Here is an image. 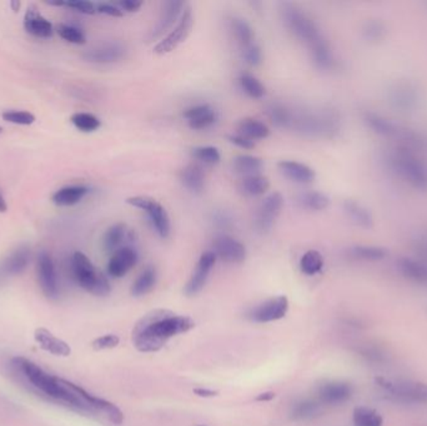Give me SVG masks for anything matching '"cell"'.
Segmentation results:
<instances>
[{
  "label": "cell",
  "instance_id": "c3c4849f",
  "mask_svg": "<svg viewBox=\"0 0 427 426\" xmlns=\"http://www.w3.org/2000/svg\"><path fill=\"white\" fill-rule=\"evenodd\" d=\"M218 119V114L213 108L208 110L205 114L196 118L194 121H188L189 126L194 130H202V129H208L210 126L214 125V123Z\"/></svg>",
  "mask_w": 427,
  "mask_h": 426
},
{
  "label": "cell",
  "instance_id": "6125c7cd",
  "mask_svg": "<svg viewBox=\"0 0 427 426\" xmlns=\"http://www.w3.org/2000/svg\"><path fill=\"white\" fill-rule=\"evenodd\" d=\"M10 6H12L14 12H18L19 8H20V1H12Z\"/></svg>",
  "mask_w": 427,
  "mask_h": 426
},
{
  "label": "cell",
  "instance_id": "680465c9",
  "mask_svg": "<svg viewBox=\"0 0 427 426\" xmlns=\"http://www.w3.org/2000/svg\"><path fill=\"white\" fill-rule=\"evenodd\" d=\"M194 394L200 396V397H214V396L218 395L219 393L213 390V389H208V388H196V389H194Z\"/></svg>",
  "mask_w": 427,
  "mask_h": 426
},
{
  "label": "cell",
  "instance_id": "d6a6232c",
  "mask_svg": "<svg viewBox=\"0 0 427 426\" xmlns=\"http://www.w3.org/2000/svg\"><path fill=\"white\" fill-rule=\"evenodd\" d=\"M269 188H270V181L267 176L260 174L244 176L239 186L241 192L248 197H261L267 194Z\"/></svg>",
  "mask_w": 427,
  "mask_h": 426
},
{
  "label": "cell",
  "instance_id": "e0dca14e",
  "mask_svg": "<svg viewBox=\"0 0 427 426\" xmlns=\"http://www.w3.org/2000/svg\"><path fill=\"white\" fill-rule=\"evenodd\" d=\"M419 89L415 85L403 82L394 85L389 91V102H391L394 108L398 109L400 112H410L417 107L420 100Z\"/></svg>",
  "mask_w": 427,
  "mask_h": 426
},
{
  "label": "cell",
  "instance_id": "6da1fadb",
  "mask_svg": "<svg viewBox=\"0 0 427 426\" xmlns=\"http://www.w3.org/2000/svg\"><path fill=\"white\" fill-rule=\"evenodd\" d=\"M267 114L275 125L291 129L311 138H332L338 132V119L329 110L294 109L280 102L267 108Z\"/></svg>",
  "mask_w": 427,
  "mask_h": 426
},
{
  "label": "cell",
  "instance_id": "be15d7a7",
  "mask_svg": "<svg viewBox=\"0 0 427 426\" xmlns=\"http://www.w3.org/2000/svg\"><path fill=\"white\" fill-rule=\"evenodd\" d=\"M3 132V129H1V128H0V132Z\"/></svg>",
  "mask_w": 427,
  "mask_h": 426
},
{
  "label": "cell",
  "instance_id": "cb8c5ba5",
  "mask_svg": "<svg viewBox=\"0 0 427 426\" xmlns=\"http://www.w3.org/2000/svg\"><path fill=\"white\" fill-rule=\"evenodd\" d=\"M278 168L285 178L297 184H311L316 176L314 169L295 160H281L278 164Z\"/></svg>",
  "mask_w": 427,
  "mask_h": 426
},
{
  "label": "cell",
  "instance_id": "ba28073f",
  "mask_svg": "<svg viewBox=\"0 0 427 426\" xmlns=\"http://www.w3.org/2000/svg\"><path fill=\"white\" fill-rule=\"evenodd\" d=\"M364 123L370 128L375 134L385 137V138H395L403 142V146L412 148L416 145L421 144L420 137L411 132L410 129H405L400 125H396L390 119H387L382 115L376 113H365L364 115Z\"/></svg>",
  "mask_w": 427,
  "mask_h": 426
},
{
  "label": "cell",
  "instance_id": "44dd1931",
  "mask_svg": "<svg viewBox=\"0 0 427 426\" xmlns=\"http://www.w3.org/2000/svg\"><path fill=\"white\" fill-rule=\"evenodd\" d=\"M184 9V1H175V0L164 1L160 17L158 19V23L155 25L154 29L151 31L150 38L151 39H156V38L163 36L165 31L172 29L174 23L181 17Z\"/></svg>",
  "mask_w": 427,
  "mask_h": 426
},
{
  "label": "cell",
  "instance_id": "d590c367",
  "mask_svg": "<svg viewBox=\"0 0 427 426\" xmlns=\"http://www.w3.org/2000/svg\"><path fill=\"white\" fill-rule=\"evenodd\" d=\"M156 284V271L153 266H147L131 287L133 296H144L150 293Z\"/></svg>",
  "mask_w": 427,
  "mask_h": 426
},
{
  "label": "cell",
  "instance_id": "8fae6325",
  "mask_svg": "<svg viewBox=\"0 0 427 426\" xmlns=\"http://www.w3.org/2000/svg\"><path fill=\"white\" fill-rule=\"evenodd\" d=\"M284 206V197L280 192L269 194L267 198L261 201L260 206L256 211L254 227L260 234H267L273 229Z\"/></svg>",
  "mask_w": 427,
  "mask_h": 426
},
{
  "label": "cell",
  "instance_id": "f907efd6",
  "mask_svg": "<svg viewBox=\"0 0 427 426\" xmlns=\"http://www.w3.org/2000/svg\"><path fill=\"white\" fill-rule=\"evenodd\" d=\"M64 6L70 8L73 10L87 15H93L96 13V4L91 1H84V0H73V1H64Z\"/></svg>",
  "mask_w": 427,
  "mask_h": 426
},
{
  "label": "cell",
  "instance_id": "5bb4252c",
  "mask_svg": "<svg viewBox=\"0 0 427 426\" xmlns=\"http://www.w3.org/2000/svg\"><path fill=\"white\" fill-rule=\"evenodd\" d=\"M213 252L216 258L230 264H241L246 258V248L229 235H219L213 243Z\"/></svg>",
  "mask_w": 427,
  "mask_h": 426
},
{
  "label": "cell",
  "instance_id": "52a82bcc",
  "mask_svg": "<svg viewBox=\"0 0 427 426\" xmlns=\"http://www.w3.org/2000/svg\"><path fill=\"white\" fill-rule=\"evenodd\" d=\"M126 203L144 211L148 215L149 222L155 230V233L161 239H167L172 233V222L165 208L155 199L145 195H137L126 199Z\"/></svg>",
  "mask_w": 427,
  "mask_h": 426
},
{
  "label": "cell",
  "instance_id": "60d3db41",
  "mask_svg": "<svg viewBox=\"0 0 427 426\" xmlns=\"http://www.w3.org/2000/svg\"><path fill=\"white\" fill-rule=\"evenodd\" d=\"M70 121L77 129L84 132H95L101 126L99 118L90 113H75L71 115Z\"/></svg>",
  "mask_w": 427,
  "mask_h": 426
},
{
  "label": "cell",
  "instance_id": "e575fe53",
  "mask_svg": "<svg viewBox=\"0 0 427 426\" xmlns=\"http://www.w3.org/2000/svg\"><path fill=\"white\" fill-rule=\"evenodd\" d=\"M262 168H264V162L259 156L239 155L232 160L234 172L244 176L257 175Z\"/></svg>",
  "mask_w": 427,
  "mask_h": 426
},
{
  "label": "cell",
  "instance_id": "1f68e13d",
  "mask_svg": "<svg viewBox=\"0 0 427 426\" xmlns=\"http://www.w3.org/2000/svg\"><path fill=\"white\" fill-rule=\"evenodd\" d=\"M230 28L240 49L246 48L255 43V33L253 26L243 18L235 17L230 20Z\"/></svg>",
  "mask_w": 427,
  "mask_h": 426
},
{
  "label": "cell",
  "instance_id": "94428289",
  "mask_svg": "<svg viewBox=\"0 0 427 426\" xmlns=\"http://www.w3.org/2000/svg\"><path fill=\"white\" fill-rule=\"evenodd\" d=\"M8 211V205H6V201L3 198V195L0 194V213H6Z\"/></svg>",
  "mask_w": 427,
  "mask_h": 426
},
{
  "label": "cell",
  "instance_id": "ee69618b",
  "mask_svg": "<svg viewBox=\"0 0 427 426\" xmlns=\"http://www.w3.org/2000/svg\"><path fill=\"white\" fill-rule=\"evenodd\" d=\"M57 31L60 38L64 39L66 42L73 44H85L87 42V36L84 34V31L74 25L59 24L57 26Z\"/></svg>",
  "mask_w": 427,
  "mask_h": 426
},
{
  "label": "cell",
  "instance_id": "7bdbcfd3",
  "mask_svg": "<svg viewBox=\"0 0 427 426\" xmlns=\"http://www.w3.org/2000/svg\"><path fill=\"white\" fill-rule=\"evenodd\" d=\"M362 34L370 42H380L386 36L385 24L380 19H370L364 25Z\"/></svg>",
  "mask_w": 427,
  "mask_h": 426
},
{
  "label": "cell",
  "instance_id": "7402d4cb",
  "mask_svg": "<svg viewBox=\"0 0 427 426\" xmlns=\"http://www.w3.org/2000/svg\"><path fill=\"white\" fill-rule=\"evenodd\" d=\"M135 239V233L133 229L128 228L124 222H117L107 229L103 236V248L105 252H115L119 249L124 248L126 241H133Z\"/></svg>",
  "mask_w": 427,
  "mask_h": 426
},
{
  "label": "cell",
  "instance_id": "f546056e",
  "mask_svg": "<svg viewBox=\"0 0 427 426\" xmlns=\"http://www.w3.org/2000/svg\"><path fill=\"white\" fill-rule=\"evenodd\" d=\"M398 269L405 277L417 282H427V265L421 260L401 258L398 261Z\"/></svg>",
  "mask_w": 427,
  "mask_h": 426
},
{
  "label": "cell",
  "instance_id": "91938a15",
  "mask_svg": "<svg viewBox=\"0 0 427 426\" xmlns=\"http://www.w3.org/2000/svg\"><path fill=\"white\" fill-rule=\"evenodd\" d=\"M273 399H275V393L273 391H267V393H261L259 395L256 396V402H271Z\"/></svg>",
  "mask_w": 427,
  "mask_h": 426
},
{
  "label": "cell",
  "instance_id": "3957f363",
  "mask_svg": "<svg viewBox=\"0 0 427 426\" xmlns=\"http://www.w3.org/2000/svg\"><path fill=\"white\" fill-rule=\"evenodd\" d=\"M280 13L285 26L292 36L308 45L313 61H322L331 54V48L319 25L301 8L285 1L280 4Z\"/></svg>",
  "mask_w": 427,
  "mask_h": 426
},
{
  "label": "cell",
  "instance_id": "277c9868",
  "mask_svg": "<svg viewBox=\"0 0 427 426\" xmlns=\"http://www.w3.org/2000/svg\"><path fill=\"white\" fill-rule=\"evenodd\" d=\"M14 364L22 370L25 378L45 395L70 404L75 408L90 409L70 388L64 384L63 379L54 378L49 375L40 366L36 365V363L25 358H15Z\"/></svg>",
  "mask_w": 427,
  "mask_h": 426
},
{
  "label": "cell",
  "instance_id": "4dcf8cb0",
  "mask_svg": "<svg viewBox=\"0 0 427 426\" xmlns=\"http://www.w3.org/2000/svg\"><path fill=\"white\" fill-rule=\"evenodd\" d=\"M297 204L305 211H325L327 206L330 205V198L324 192L311 190V192L299 194L297 198Z\"/></svg>",
  "mask_w": 427,
  "mask_h": 426
},
{
  "label": "cell",
  "instance_id": "7a4b0ae2",
  "mask_svg": "<svg viewBox=\"0 0 427 426\" xmlns=\"http://www.w3.org/2000/svg\"><path fill=\"white\" fill-rule=\"evenodd\" d=\"M195 328L189 317H179L167 310L149 312L133 331L134 345L142 353L159 351L172 336L184 334Z\"/></svg>",
  "mask_w": 427,
  "mask_h": 426
},
{
  "label": "cell",
  "instance_id": "ab89813d",
  "mask_svg": "<svg viewBox=\"0 0 427 426\" xmlns=\"http://www.w3.org/2000/svg\"><path fill=\"white\" fill-rule=\"evenodd\" d=\"M354 425L355 426H382V416L373 409L360 406L354 410Z\"/></svg>",
  "mask_w": 427,
  "mask_h": 426
},
{
  "label": "cell",
  "instance_id": "d4e9b609",
  "mask_svg": "<svg viewBox=\"0 0 427 426\" xmlns=\"http://www.w3.org/2000/svg\"><path fill=\"white\" fill-rule=\"evenodd\" d=\"M24 28L31 36L47 39L53 36V25L34 6L28 8L24 17Z\"/></svg>",
  "mask_w": 427,
  "mask_h": 426
},
{
  "label": "cell",
  "instance_id": "603a6c76",
  "mask_svg": "<svg viewBox=\"0 0 427 426\" xmlns=\"http://www.w3.org/2000/svg\"><path fill=\"white\" fill-rule=\"evenodd\" d=\"M34 340L39 348L49 354L61 358H66L71 354L70 345L59 339L58 336L54 335L52 331L47 330L45 328H38L34 331Z\"/></svg>",
  "mask_w": 427,
  "mask_h": 426
},
{
  "label": "cell",
  "instance_id": "2e32d148",
  "mask_svg": "<svg viewBox=\"0 0 427 426\" xmlns=\"http://www.w3.org/2000/svg\"><path fill=\"white\" fill-rule=\"evenodd\" d=\"M216 255L213 252H207L202 254L197 265H196L195 271L193 273V275L189 279V282L185 287V294L188 296H195L202 291L207 280H208L210 273L213 271L215 263H216Z\"/></svg>",
  "mask_w": 427,
  "mask_h": 426
},
{
  "label": "cell",
  "instance_id": "8992f818",
  "mask_svg": "<svg viewBox=\"0 0 427 426\" xmlns=\"http://www.w3.org/2000/svg\"><path fill=\"white\" fill-rule=\"evenodd\" d=\"M73 274L80 288L95 296H105L110 293V282L84 252H74L71 260Z\"/></svg>",
  "mask_w": 427,
  "mask_h": 426
},
{
  "label": "cell",
  "instance_id": "11a10c76",
  "mask_svg": "<svg viewBox=\"0 0 427 426\" xmlns=\"http://www.w3.org/2000/svg\"><path fill=\"white\" fill-rule=\"evenodd\" d=\"M229 142L234 145H237V148L241 149H253L255 146V142L251 139L244 137L241 134H235V135H229L227 137Z\"/></svg>",
  "mask_w": 427,
  "mask_h": 426
},
{
  "label": "cell",
  "instance_id": "e7e4bbea",
  "mask_svg": "<svg viewBox=\"0 0 427 426\" xmlns=\"http://www.w3.org/2000/svg\"><path fill=\"white\" fill-rule=\"evenodd\" d=\"M196 426H207V425H196Z\"/></svg>",
  "mask_w": 427,
  "mask_h": 426
},
{
  "label": "cell",
  "instance_id": "9a60e30c",
  "mask_svg": "<svg viewBox=\"0 0 427 426\" xmlns=\"http://www.w3.org/2000/svg\"><path fill=\"white\" fill-rule=\"evenodd\" d=\"M289 310V301L285 295L264 301L250 312V318L255 323H271L285 318Z\"/></svg>",
  "mask_w": 427,
  "mask_h": 426
},
{
  "label": "cell",
  "instance_id": "836d02e7",
  "mask_svg": "<svg viewBox=\"0 0 427 426\" xmlns=\"http://www.w3.org/2000/svg\"><path fill=\"white\" fill-rule=\"evenodd\" d=\"M237 132L251 140H260L270 135V129L262 121L253 118H245L237 124Z\"/></svg>",
  "mask_w": 427,
  "mask_h": 426
},
{
  "label": "cell",
  "instance_id": "f5cc1de1",
  "mask_svg": "<svg viewBox=\"0 0 427 426\" xmlns=\"http://www.w3.org/2000/svg\"><path fill=\"white\" fill-rule=\"evenodd\" d=\"M96 12L105 14L109 17H114V18H121L124 15V12L117 4H112V3H98Z\"/></svg>",
  "mask_w": 427,
  "mask_h": 426
},
{
  "label": "cell",
  "instance_id": "f35d334b",
  "mask_svg": "<svg viewBox=\"0 0 427 426\" xmlns=\"http://www.w3.org/2000/svg\"><path fill=\"white\" fill-rule=\"evenodd\" d=\"M239 82H240V86L244 93L250 96L251 99H261L267 94V89L264 84L251 74H248V73L243 74L239 79Z\"/></svg>",
  "mask_w": 427,
  "mask_h": 426
},
{
  "label": "cell",
  "instance_id": "7dc6e473",
  "mask_svg": "<svg viewBox=\"0 0 427 426\" xmlns=\"http://www.w3.org/2000/svg\"><path fill=\"white\" fill-rule=\"evenodd\" d=\"M241 54L245 63L250 66H259L262 63V52L256 43H253L249 47L241 49Z\"/></svg>",
  "mask_w": 427,
  "mask_h": 426
},
{
  "label": "cell",
  "instance_id": "30bf717a",
  "mask_svg": "<svg viewBox=\"0 0 427 426\" xmlns=\"http://www.w3.org/2000/svg\"><path fill=\"white\" fill-rule=\"evenodd\" d=\"M377 384L394 397L405 402H427V385L416 381H389L376 379Z\"/></svg>",
  "mask_w": 427,
  "mask_h": 426
},
{
  "label": "cell",
  "instance_id": "db71d44e",
  "mask_svg": "<svg viewBox=\"0 0 427 426\" xmlns=\"http://www.w3.org/2000/svg\"><path fill=\"white\" fill-rule=\"evenodd\" d=\"M210 109H211V107L209 104H199V105H195V107L186 109L184 112V118L188 121H194L196 118L205 114Z\"/></svg>",
  "mask_w": 427,
  "mask_h": 426
},
{
  "label": "cell",
  "instance_id": "9c48e42d",
  "mask_svg": "<svg viewBox=\"0 0 427 426\" xmlns=\"http://www.w3.org/2000/svg\"><path fill=\"white\" fill-rule=\"evenodd\" d=\"M193 26H194V14L191 8L186 6L174 29H172L164 39H161L160 42L155 45L154 53L159 55L172 53V50H175L180 44H183L188 39V36L193 31Z\"/></svg>",
  "mask_w": 427,
  "mask_h": 426
},
{
  "label": "cell",
  "instance_id": "bcb514c9",
  "mask_svg": "<svg viewBox=\"0 0 427 426\" xmlns=\"http://www.w3.org/2000/svg\"><path fill=\"white\" fill-rule=\"evenodd\" d=\"M3 119L13 124H18V125H31L36 121V116L29 113V112H6L3 113Z\"/></svg>",
  "mask_w": 427,
  "mask_h": 426
},
{
  "label": "cell",
  "instance_id": "f6af8a7d",
  "mask_svg": "<svg viewBox=\"0 0 427 426\" xmlns=\"http://www.w3.org/2000/svg\"><path fill=\"white\" fill-rule=\"evenodd\" d=\"M319 413H320V406L316 402H308V400L299 402L292 409V416L295 419H310Z\"/></svg>",
  "mask_w": 427,
  "mask_h": 426
},
{
  "label": "cell",
  "instance_id": "5b68a950",
  "mask_svg": "<svg viewBox=\"0 0 427 426\" xmlns=\"http://www.w3.org/2000/svg\"><path fill=\"white\" fill-rule=\"evenodd\" d=\"M390 164L400 178L416 189H427V165L407 146H398L390 155Z\"/></svg>",
  "mask_w": 427,
  "mask_h": 426
},
{
  "label": "cell",
  "instance_id": "4316f807",
  "mask_svg": "<svg viewBox=\"0 0 427 426\" xmlns=\"http://www.w3.org/2000/svg\"><path fill=\"white\" fill-rule=\"evenodd\" d=\"M344 213L350 219L351 222H354L360 228L370 229L374 225V216L370 213L368 208L357 203L355 200H346L344 205Z\"/></svg>",
  "mask_w": 427,
  "mask_h": 426
},
{
  "label": "cell",
  "instance_id": "83f0119b",
  "mask_svg": "<svg viewBox=\"0 0 427 426\" xmlns=\"http://www.w3.org/2000/svg\"><path fill=\"white\" fill-rule=\"evenodd\" d=\"M89 192L87 186H64L55 192L53 195V203L57 206H73L83 200Z\"/></svg>",
  "mask_w": 427,
  "mask_h": 426
},
{
  "label": "cell",
  "instance_id": "d6986e66",
  "mask_svg": "<svg viewBox=\"0 0 427 426\" xmlns=\"http://www.w3.org/2000/svg\"><path fill=\"white\" fill-rule=\"evenodd\" d=\"M30 258H31V252L29 246L20 245L17 248L0 263V279L20 275L28 268Z\"/></svg>",
  "mask_w": 427,
  "mask_h": 426
},
{
  "label": "cell",
  "instance_id": "b9f144b4",
  "mask_svg": "<svg viewBox=\"0 0 427 426\" xmlns=\"http://www.w3.org/2000/svg\"><path fill=\"white\" fill-rule=\"evenodd\" d=\"M191 153H193V156L195 158L196 160L204 162L205 165H216L221 160L220 151L211 145L195 146Z\"/></svg>",
  "mask_w": 427,
  "mask_h": 426
},
{
  "label": "cell",
  "instance_id": "7c38bea8",
  "mask_svg": "<svg viewBox=\"0 0 427 426\" xmlns=\"http://www.w3.org/2000/svg\"><path fill=\"white\" fill-rule=\"evenodd\" d=\"M64 384L70 388L71 390L74 391L82 400H83L90 409H94V410H99L101 413L107 415V419L112 421L115 425H121L123 421H124V414L121 413V410L114 405L113 402H107L105 399H101L98 396L90 394L88 391L83 389L82 386H77V385L73 384L68 380H63Z\"/></svg>",
  "mask_w": 427,
  "mask_h": 426
},
{
  "label": "cell",
  "instance_id": "4fadbf2b",
  "mask_svg": "<svg viewBox=\"0 0 427 426\" xmlns=\"http://www.w3.org/2000/svg\"><path fill=\"white\" fill-rule=\"evenodd\" d=\"M38 280L45 296L53 299L59 291L58 288V276L55 271V265L52 255L43 250L38 255Z\"/></svg>",
  "mask_w": 427,
  "mask_h": 426
},
{
  "label": "cell",
  "instance_id": "ac0fdd59",
  "mask_svg": "<svg viewBox=\"0 0 427 426\" xmlns=\"http://www.w3.org/2000/svg\"><path fill=\"white\" fill-rule=\"evenodd\" d=\"M125 47L121 43L109 42L90 49L83 55L84 59L95 64H113L125 56Z\"/></svg>",
  "mask_w": 427,
  "mask_h": 426
},
{
  "label": "cell",
  "instance_id": "816d5d0a",
  "mask_svg": "<svg viewBox=\"0 0 427 426\" xmlns=\"http://www.w3.org/2000/svg\"><path fill=\"white\" fill-rule=\"evenodd\" d=\"M213 220L214 225L218 227L220 229H229L232 228V216L225 211H216L213 213Z\"/></svg>",
  "mask_w": 427,
  "mask_h": 426
},
{
  "label": "cell",
  "instance_id": "681fc988",
  "mask_svg": "<svg viewBox=\"0 0 427 426\" xmlns=\"http://www.w3.org/2000/svg\"><path fill=\"white\" fill-rule=\"evenodd\" d=\"M120 342L118 335L114 334H107V335L99 336L96 337L94 342H91V347L94 350H107V349L117 348Z\"/></svg>",
  "mask_w": 427,
  "mask_h": 426
},
{
  "label": "cell",
  "instance_id": "74e56055",
  "mask_svg": "<svg viewBox=\"0 0 427 426\" xmlns=\"http://www.w3.org/2000/svg\"><path fill=\"white\" fill-rule=\"evenodd\" d=\"M324 268V258L317 250H308L300 260V269L308 276L319 274Z\"/></svg>",
  "mask_w": 427,
  "mask_h": 426
},
{
  "label": "cell",
  "instance_id": "f1b7e54d",
  "mask_svg": "<svg viewBox=\"0 0 427 426\" xmlns=\"http://www.w3.org/2000/svg\"><path fill=\"white\" fill-rule=\"evenodd\" d=\"M180 181L190 192L196 195L202 194L205 189V174L200 167L194 164L188 165L181 170Z\"/></svg>",
  "mask_w": 427,
  "mask_h": 426
},
{
  "label": "cell",
  "instance_id": "484cf974",
  "mask_svg": "<svg viewBox=\"0 0 427 426\" xmlns=\"http://www.w3.org/2000/svg\"><path fill=\"white\" fill-rule=\"evenodd\" d=\"M352 395V386L341 381H330L321 385L319 389V397L321 402L330 405L343 404L347 402Z\"/></svg>",
  "mask_w": 427,
  "mask_h": 426
},
{
  "label": "cell",
  "instance_id": "8d00e7d4",
  "mask_svg": "<svg viewBox=\"0 0 427 426\" xmlns=\"http://www.w3.org/2000/svg\"><path fill=\"white\" fill-rule=\"evenodd\" d=\"M350 254L355 259L365 261H380L387 257V250L381 246L357 245L351 248Z\"/></svg>",
  "mask_w": 427,
  "mask_h": 426
},
{
  "label": "cell",
  "instance_id": "ffe728a7",
  "mask_svg": "<svg viewBox=\"0 0 427 426\" xmlns=\"http://www.w3.org/2000/svg\"><path fill=\"white\" fill-rule=\"evenodd\" d=\"M137 252L131 246H124L114 252L107 263V273L113 277H123L137 265Z\"/></svg>",
  "mask_w": 427,
  "mask_h": 426
},
{
  "label": "cell",
  "instance_id": "6f0895ef",
  "mask_svg": "<svg viewBox=\"0 0 427 426\" xmlns=\"http://www.w3.org/2000/svg\"><path fill=\"white\" fill-rule=\"evenodd\" d=\"M416 250H417L419 257H421V261H424V263L427 265V236L421 238L420 241H417Z\"/></svg>",
  "mask_w": 427,
  "mask_h": 426
},
{
  "label": "cell",
  "instance_id": "9f6ffc18",
  "mask_svg": "<svg viewBox=\"0 0 427 426\" xmlns=\"http://www.w3.org/2000/svg\"><path fill=\"white\" fill-rule=\"evenodd\" d=\"M117 6L123 10V12L135 13L142 8V1H135V0H124V1H119Z\"/></svg>",
  "mask_w": 427,
  "mask_h": 426
}]
</instances>
